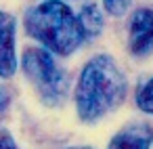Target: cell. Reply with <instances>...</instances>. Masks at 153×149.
<instances>
[{
  "mask_svg": "<svg viewBox=\"0 0 153 149\" xmlns=\"http://www.w3.org/2000/svg\"><path fill=\"white\" fill-rule=\"evenodd\" d=\"M126 76L109 55L92 57L76 84L74 99L82 122L92 124L113 111L126 97Z\"/></svg>",
  "mask_w": 153,
  "mask_h": 149,
  "instance_id": "cell-1",
  "label": "cell"
},
{
  "mask_svg": "<svg viewBox=\"0 0 153 149\" xmlns=\"http://www.w3.org/2000/svg\"><path fill=\"white\" fill-rule=\"evenodd\" d=\"M25 32L42 44L48 53L67 57L76 53L86 40L78 15L61 0H46V2L27 9Z\"/></svg>",
  "mask_w": 153,
  "mask_h": 149,
  "instance_id": "cell-2",
  "label": "cell"
},
{
  "mask_svg": "<svg viewBox=\"0 0 153 149\" xmlns=\"http://www.w3.org/2000/svg\"><path fill=\"white\" fill-rule=\"evenodd\" d=\"M21 69L40 95L42 103L48 107H59L69 90V80L65 76V69L55 61L53 53H48L42 46L25 48L21 55Z\"/></svg>",
  "mask_w": 153,
  "mask_h": 149,
  "instance_id": "cell-3",
  "label": "cell"
},
{
  "mask_svg": "<svg viewBox=\"0 0 153 149\" xmlns=\"http://www.w3.org/2000/svg\"><path fill=\"white\" fill-rule=\"evenodd\" d=\"M128 46L136 57H145L153 53V9H136L130 19L128 30Z\"/></svg>",
  "mask_w": 153,
  "mask_h": 149,
  "instance_id": "cell-4",
  "label": "cell"
},
{
  "mask_svg": "<svg viewBox=\"0 0 153 149\" xmlns=\"http://www.w3.org/2000/svg\"><path fill=\"white\" fill-rule=\"evenodd\" d=\"M17 19L11 13L0 11V78H11L17 72Z\"/></svg>",
  "mask_w": 153,
  "mask_h": 149,
  "instance_id": "cell-5",
  "label": "cell"
},
{
  "mask_svg": "<svg viewBox=\"0 0 153 149\" xmlns=\"http://www.w3.org/2000/svg\"><path fill=\"white\" fill-rule=\"evenodd\" d=\"M151 145H153V128L145 122H134L115 132L107 149H151Z\"/></svg>",
  "mask_w": 153,
  "mask_h": 149,
  "instance_id": "cell-6",
  "label": "cell"
},
{
  "mask_svg": "<svg viewBox=\"0 0 153 149\" xmlns=\"http://www.w3.org/2000/svg\"><path fill=\"white\" fill-rule=\"evenodd\" d=\"M78 21H80V25H82L84 36H86V38H94V36H99L101 30H103V11H101L94 2H90V4H86V7H82V11H80V15H78Z\"/></svg>",
  "mask_w": 153,
  "mask_h": 149,
  "instance_id": "cell-7",
  "label": "cell"
},
{
  "mask_svg": "<svg viewBox=\"0 0 153 149\" xmlns=\"http://www.w3.org/2000/svg\"><path fill=\"white\" fill-rule=\"evenodd\" d=\"M136 105L140 111L145 113H153V76L140 84L138 92H136Z\"/></svg>",
  "mask_w": 153,
  "mask_h": 149,
  "instance_id": "cell-8",
  "label": "cell"
},
{
  "mask_svg": "<svg viewBox=\"0 0 153 149\" xmlns=\"http://www.w3.org/2000/svg\"><path fill=\"white\" fill-rule=\"evenodd\" d=\"M132 4V0H103V7L109 15L113 17H122Z\"/></svg>",
  "mask_w": 153,
  "mask_h": 149,
  "instance_id": "cell-9",
  "label": "cell"
},
{
  "mask_svg": "<svg viewBox=\"0 0 153 149\" xmlns=\"http://www.w3.org/2000/svg\"><path fill=\"white\" fill-rule=\"evenodd\" d=\"M0 149H17L15 139H13L11 132L4 130V128H0Z\"/></svg>",
  "mask_w": 153,
  "mask_h": 149,
  "instance_id": "cell-10",
  "label": "cell"
},
{
  "mask_svg": "<svg viewBox=\"0 0 153 149\" xmlns=\"http://www.w3.org/2000/svg\"><path fill=\"white\" fill-rule=\"evenodd\" d=\"M9 105H11V90L0 84V115L9 109Z\"/></svg>",
  "mask_w": 153,
  "mask_h": 149,
  "instance_id": "cell-11",
  "label": "cell"
},
{
  "mask_svg": "<svg viewBox=\"0 0 153 149\" xmlns=\"http://www.w3.org/2000/svg\"><path fill=\"white\" fill-rule=\"evenodd\" d=\"M65 149H92L88 145H71V147H65Z\"/></svg>",
  "mask_w": 153,
  "mask_h": 149,
  "instance_id": "cell-12",
  "label": "cell"
}]
</instances>
